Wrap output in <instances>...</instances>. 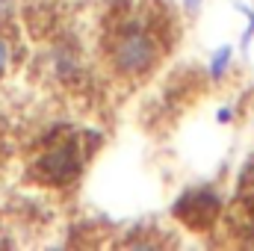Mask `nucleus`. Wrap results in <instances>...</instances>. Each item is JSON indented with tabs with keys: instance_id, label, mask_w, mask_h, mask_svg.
I'll list each match as a JSON object with an SVG mask.
<instances>
[{
	"instance_id": "nucleus-3",
	"label": "nucleus",
	"mask_w": 254,
	"mask_h": 251,
	"mask_svg": "<svg viewBox=\"0 0 254 251\" xmlns=\"http://www.w3.org/2000/svg\"><path fill=\"white\" fill-rule=\"evenodd\" d=\"M175 213H178V219H181L184 225H190L192 231H207V228L216 222L219 198H216V192L192 189V192H187V195H181Z\"/></svg>"
},
{
	"instance_id": "nucleus-6",
	"label": "nucleus",
	"mask_w": 254,
	"mask_h": 251,
	"mask_svg": "<svg viewBox=\"0 0 254 251\" xmlns=\"http://www.w3.org/2000/svg\"><path fill=\"white\" fill-rule=\"evenodd\" d=\"M15 65V48H12V39L6 33H0V80L12 71Z\"/></svg>"
},
{
	"instance_id": "nucleus-8",
	"label": "nucleus",
	"mask_w": 254,
	"mask_h": 251,
	"mask_svg": "<svg viewBox=\"0 0 254 251\" xmlns=\"http://www.w3.org/2000/svg\"><path fill=\"white\" fill-rule=\"evenodd\" d=\"M216 122H219V125H231V122H234V110H231V107H219Z\"/></svg>"
},
{
	"instance_id": "nucleus-2",
	"label": "nucleus",
	"mask_w": 254,
	"mask_h": 251,
	"mask_svg": "<svg viewBox=\"0 0 254 251\" xmlns=\"http://www.w3.org/2000/svg\"><path fill=\"white\" fill-rule=\"evenodd\" d=\"M86 160H89V151L80 148L77 136H60V139H51L45 145V151L33 163V172H36L39 184L68 187L80 178Z\"/></svg>"
},
{
	"instance_id": "nucleus-5",
	"label": "nucleus",
	"mask_w": 254,
	"mask_h": 251,
	"mask_svg": "<svg viewBox=\"0 0 254 251\" xmlns=\"http://www.w3.org/2000/svg\"><path fill=\"white\" fill-rule=\"evenodd\" d=\"M234 60H237V48H234V45H219V48L210 54V60H207V77H210L213 83H222V80L231 74Z\"/></svg>"
},
{
	"instance_id": "nucleus-4",
	"label": "nucleus",
	"mask_w": 254,
	"mask_h": 251,
	"mask_svg": "<svg viewBox=\"0 0 254 251\" xmlns=\"http://www.w3.org/2000/svg\"><path fill=\"white\" fill-rule=\"evenodd\" d=\"M48 63H51V71H54V77L60 80V83H74V80H80L83 77V57H80V51L74 48V45H57L54 51H51V57H48Z\"/></svg>"
},
{
	"instance_id": "nucleus-7",
	"label": "nucleus",
	"mask_w": 254,
	"mask_h": 251,
	"mask_svg": "<svg viewBox=\"0 0 254 251\" xmlns=\"http://www.w3.org/2000/svg\"><path fill=\"white\" fill-rule=\"evenodd\" d=\"M181 6H184V12H187L190 18H195V15L201 12V6H204V0H181Z\"/></svg>"
},
{
	"instance_id": "nucleus-1",
	"label": "nucleus",
	"mask_w": 254,
	"mask_h": 251,
	"mask_svg": "<svg viewBox=\"0 0 254 251\" xmlns=\"http://www.w3.org/2000/svg\"><path fill=\"white\" fill-rule=\"evenodd\" d=\"M166 54L163 36L145 15H130L116 24L104 45V60L110 71L122 80H142L148 77Z\"/></svg>"
},
{
	"instance_id": "nucleus-9",
	"label": "nucleus",
	"mask_w": 254,
	"mask_h": 251,
	"mask_svg": "<svg viewBox=\"0 0 254 251\" xmlns=\"http://www.w3.org/2000/svg\"><path fill=\"white\" fill-rule=\"evenodd\" d=\"M0 3H9V0H0Z\"/></svg>"
}]
</instances>
